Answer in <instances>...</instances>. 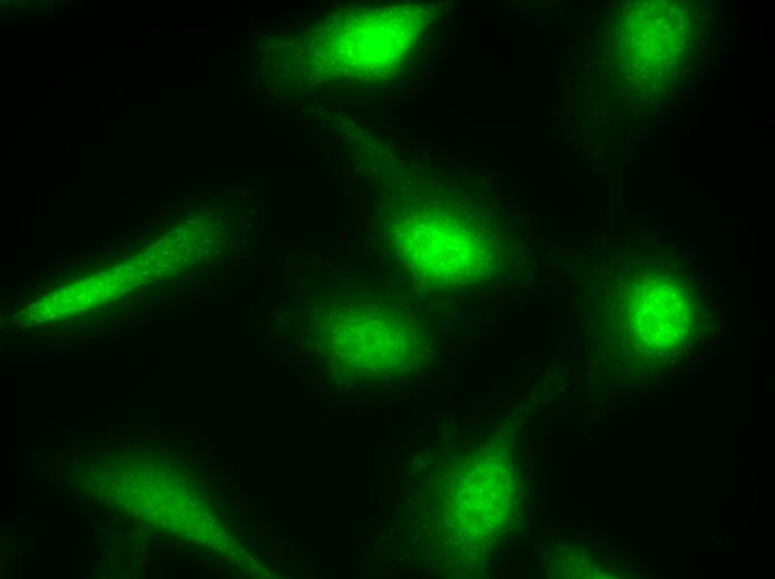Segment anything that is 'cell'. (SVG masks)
I'll list each match as a JSON object with an SVG mask.
<instances>
[{
  "instance_id": "1",
  "label": "cell",
  "mask_w": 775,
  "mask_h": 579,
  "mask_svg": "<svg viewBox=\"0 0 775 579\" xmlns=\"http://www.w3.org/2000/svg\"><path fill=\"white\" fill-rule=\"evenodd\" d=\"M415 7L347 16L320 48L330 70L359 78L386 77L401 66L423 26Z\"/></svg>"
}]
</instances>
